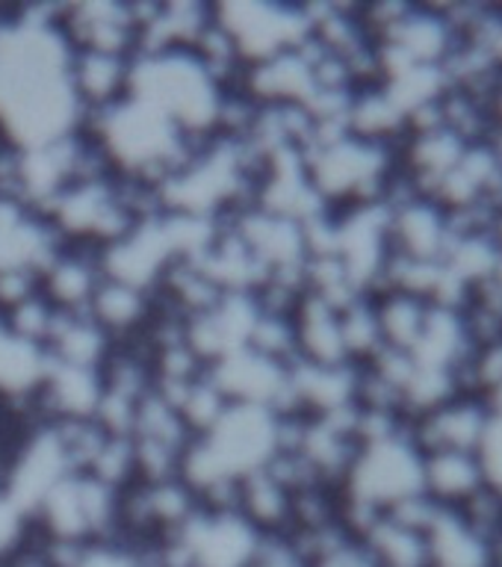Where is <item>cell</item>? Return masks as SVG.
<instances>
[{"label": "cell", "mask_w": 502, "mask_h": 567, "mask_svg": "<svg viewBox=\"0 0 502 567\" xmlns=\"http://www.w3.org/2000/svg\"><path fill=\"white\" fill-rule=\"evenodd\" d=\"M131 95L160 110L189 136H213L222 89L189 51L133 56Z\"/></svg>", "instance_id": "1"}, {"label": "cell", "mask_w": 502, "mask_h": 567, "mask_svg": "<svg viewBox=\"0 0 502 567\" xmlns=\"http://www.w3.org/2000/svg\"><path fill=\"white\" fill-rule=\"evenodd\" d=\"M420 491H423V452L408 437V425L397 437L363 443L340 485V494L381 514Z\"/></svg>", "instance_id": "2"}, {"label": "cell", "mask_w": 502, "mask_h": 567, "mask_svg": "<svg viewBox=\"0 0 502 567\" xmlns=\"http://www.w3.org/2000/svg\"><path fill=\"white\" fill-rule=\"evenodd\" d=\"M213 12L246 65L299 48L310 35L305 0H213Z\"/></svg>", "instance_id": "3"}, {"label": "cell", "mask_w": 502, "mask_h": 567, "mask_svg": "<svg viewBox=\"0 0 502 567\" xmlns=\"http://www.w3.org/2000/svg\"><path fill=\"white\" fill-rule=\"evenodd\" d=\"M60 33L71 51L136 56L140 27L133 0H74L62 3Z\"/></svg>", "instance_id": "4"}, {"label": "cell", "mask_w": 502, "mask_h": 567, "mask_svg": "<svg viewBox=\"0 0 502 567\" xmlns=\"http://www.w3.org/2000/svg\"><path fill=\"white\" fill-rule=\"evenodd\" d=\"M488 425H491V408L485 399L473 396V393H459L426 414L411 416L408 437L423 455L441 450L479 452Z\"/></svg>", "instance_id": "5"}, {"label": "cell", "mask_w": 502, "mask_h": 567, "mask_svg": "<svg viewBox=\"0 0 502 567\" xmlns=\"http://www.w3.org/2000/svg\"><path fill=\"white\" fill-rule=\"evenodd\" d=\"M131 56L98 51H71L65 80L80 115H98L122 104L131 95Z\"/></svg>", "instance_id": "6"}, {"label": "cell", "mask_w": 502, "mask_h": 567, "mask_svg": "<svg viewBox=\"0 0 502 567\" xmlns=\"http://www.w3.org/2000/svg\"><path fill=\"white\" fill-rule=\"evenodd\" d=\"M237 89L260 106L308 104L317 92L308 48L299 44V48L275 53L266 60L248 62Z\"/></svg>", "instance_id": "7"}, {"label": "cell", "mask_w": 502, "mask_h": 567, "mask_svg": "<svg viewBox=\"0 0 502 567\" xmlns=\"http://www.w3.org/2000/svg\"><path fill=\"white\" fill-rule=\"evenodd\" d=\"M390 221V251L408 260H426V264H443L447 246H450V221L441 204L417 195L408 202L388 207Z\"/></svg>", "instance_id": "8"}, {"label": "cell", "mask_w": 502, "mask_h": 567, "mask_svg": "<svg viewBox=\"0 0 502 567\" xmlns=\"http://www.w3.org/2000/svg\"><path fill=\"white\" fill-rule=\"evenodd\" d=\"M160 219L145 221V225L133 230L131 237H124L122 243H115V246L101 251V272H104V278L154 292L163 269L175 260Z\"/></svg>", "instance_id": "9"}, {"label": "cell", "mask_w": 502, "mask_h": 567, "mask_svg": "<svg viewBox=\"0 0 502 567\" xmlns=\"http://www.w3.org/2000/svg\"><path fill=\"white\" fill-rule=\"evenodd\" d=\"M101 278L98 248L62 246L39 272V290L60 313H86Z\"/></svg>", "instance_id": "10"}, {"label": "cell", "mask_w": 502, "mask_h": 567, "mask_svg": "<svg viewBox=\"0 0 502 567\" xmlns=\"http://www.w3.org/2000/svg\"><path fill=\"white\" fill-rule=\"evenodd\" d=\"M151 296H154L157 308L168 310V313H175L181 319H189L216 308L225 292L219 290V284L213 281L198 260H193V257H175L163 269Z\"/></svg>", "instance_id": "11"}, {"label": "cell", "mask_w": 502, "mask_h": 567, "mask_svg": "<svg viewBox=\"0 0 502 567\" xmlns=\"http://www.w3.org/2000/svg\"><path fill=\"white\" fill-rule=\"evenodd\" d=\"M86 313L113 337V343H124L145 331L154 313V296L131 284L101 278Z\"/></svg>", "instance_id": "12"}, {"label": "cell", "mask_w": 502, "mask_h": 567, "mask_svg": "<svg viewBox=\"0 0 502 567\" xmlns=\"http://www.w3.org/2000/svg\"><path fill=\"white\" fill-rule=\"evenodd\" d=\"M48 370H51L48 352L12 334L7 322L0 319V402L9 411H21L30 405Z\"/></svg>", "instance_id": "13"}, {"label": "cell", "mask_w": 502, "mask_h": 567, "mask_svg": "<svg viewBox=\"0 0 502 567\" xmlns=\"http://www.w3.org/2000/svg\"><path fill=\"white\" fill-rule=\"evenodd\" d=\"M485 485V470L477 452L441 450L423 455V494L432 496L441 508L455 512Z\"/></svg>", "instance_id": "14"}, {"label": "cell", "mask_w": 502, "mask_h": 567, "mask_svg": "<svg viewBox=\"0 0 502 567\" xmlns=\"http://www.w3.org/2000/svg\"><path fill=\"white\" fill-rule=\"evenodd\" d=\"M293 328H296L299 361L319 363V367L349 363L344 349V334H340V310L337 308L305 292L299 308L293 313Z\"/></svg>", "instance_id": "15"}, {"label": "cell", "mask_w": 502, "mask_h": 567, "mask_svg": "<svg viewBox=\"0 0 502 567\" xmlns=\"http://www.w3.org/2000/svg\"><path fill=\"white\" fill-rule=\"evenodd\" d=\"M113 337L89 313H60L44 352L53 363L101 372L106 354L113 352Z\"/></svg>", "instance_id": "16"}, {"label": "cell", "mask_w": 502, "mask_h": 567, "mask_svg": "<svg viewBox=\"0 0 502 567\" xmlns=\"http://www.w3.org/2000/svg\"><path fill=\"white\" fill-rule=\"evenodd\" d=\"M237 514L257 535H287L290 532L293 494L269 470L257 467L239 478Z\"/></svg>", "instance_id": "17"}, {"label": "cell", "mask_w": 502, "mask_h": 567, "mask_svg": "<svg viewBox=\"0 0 502 567\" xmlns=\"http://www.w3.org/2000/svg\"><path fill=\"white\" fill-rule=\"evenodd\" d=\"M406 110L393 101L385 86L355 89L346 113V131L355 140L376 142V145H393L406 140Z\"/></svg>", "instance_id": "18"}, {"label": "cell", "mask_w": 502, "mask_h": 567, "mask_svg": "<svg viewBox=\"0 0 502 567\" xmlns=\"http://www.w3.org/2000/svg\"><path fill=\"white\" fill-rule=\"evenodd\" d=\"M426 540H429V567H494L491 540L470 529L461 520V514L452 508L438 514Z\"/></svg>", "instance_id": "19"}, {"label": "cell", "mask_w": 502, "mask_h": 567, "mask_svg": "<svg viewBox=\"0 0 502 567\" xmlns=\"http://www.w3.org/2000/svg\"><path fill=\"white\" fill-rule=\"evenodd\" d=\"M376 305V317H379L381 340L388 349H399V352H414L420 337H423L426 319L432 305L423 299H417L411 292L399 290H381L372 296Z\"/></svg>", "instance_id": "20"}, {"label": "cell", "mask_w": 502, "mask_h": 567, "mask_svg": "<svg viewBox=\"0 0 502 567\" xmlns=\"http://www.w3.org/2000/svg\"><path fill=\"white\" fill-rule=\"evenodd\" d=\"M361 540L379 567H429V540L423 532L408 529L385 514Z\"/></svg>", "instance_id": "21"}, {"label": "cell", "mask_w": 502, "mask_h": 567, "mask_svg": "<svg viewBox=\"0 0 502 567\" xmlns=\"http://www.w3.org/2000/svg\"><path fill=\"white\" fill-rule=\"evenodd\" d=\"M136 441H154L175 446V450H186L193 443V434L186 429L184 416L177 411L172 399L151 388L136 405V420H133V434Z\"/></svg>", "instance_id": "22"}, {"label": "cell", "mask_w": 502, "mask_h": 567, "mask_svg": "<svg viewBox=\"0 0 502 567\" xmlns=\"http://www.w3.org/2000/svg\"><path fill=\"white\" fill-rule=\"evenodd\" d=\"M189 53H193L195 62L207 71V78H211L222 92H225V89H237L239 78H243V71H246V60H243V53H239L237 42H234V35L216 21V12H213L211 27L198 35V42L193 44V51Z\"/></svg>", "instance_id": "23"}, {"label": "cell", "mask_w": 502, "mask_h": 567, "mask_svg": "<svg viewBox=\"0 0 502 567\" xmlns=\"http://www.w3.org/2000/svg\"><path fill=\"white\" fill-rule=\"evenodd\" d=\"M340 334H344L346 358L355 367H361V363H367L385 349L372 296H361V299L349 301L346 308H340Z\"/></svg>", "instance_id": "24"}, {"label": "cell", "mask_w": 502, "mask_h": 567, "mask_svg": "<svg viewBox=\"0 0 502 567\" xmlns=\"http://www.w3.org/2000/svg\"><path fill=\"white\" fill-rule=\"evenodd\" d=\"M175 405L177 411H181V416H184L189 434H193V437H204V434H211L213 429L219 425V420L225 416L230 402L225 399V393L213 384L211 375L204 372L202 379L193 381V384L175 399Z\"/></svg>", "instance_id": "25"}, {"label": "cell", "mask_w": 502, "mask_h": 567, "mask_svg": "<svg viewBox=\"0 0 502 567\" xmlns=\"http://www.w3.org/2000/svg\"><path fill=\"white\" fill-rule=\"evenodd\" d=\"M246 349L257 352L260 358L281 367H293L299 361V349H296V328H293V317H273V313H260L252 331H248Z\"/></svg>", "instance_id": "26"}, {"label": "cell", "mask_w": 502, "mask_h": 567, "mask_svg": "<svg viewBox=\"0 0 502 567\" xmlns=\"http://www.w3.org/2000/svg\"><path fill=\"white\" fill-rule=\"evenodd\" d=\"M83 476H92L101 485L113 487L122 494L124 487L136 482V455H133V437H119V434H106L95 461L89 464Z\"/></svg>", "instance_id": "27"}, {"label": "cell", "mask_w": 502, "mask_h": 567, "mask_svg": "<svg viewBox=\"0 0 502 567\" xmlns=\"http://www.w3.org/2000/svg\"><path fill=\"white\" fill-rule=\"evenodd\" d=\"M57 317H60V310L53 308L51 301L39 292V296L27 299L24 305H18V308H12L0 319L7 322V328L12 334L27 340V343L39 346V349H44L48 340H51L53 326H57Z\"/></svg>", "instance_id": "28"}, {"label": "cell", "mask_w": 502, "mask_h": 567, "mask_svg": "<svg viewBox=\"0 0 502 567\" xmlns=\"http://www.w3.org/2000/svg\"><path fill=\"white\" fill-rule=\"evenodd\" d=\"M39 292H42L39 290V272L33 266H3L0 269V317Z\"/></svg>", "instance_id": "29"}, {"label": "cell", "mask_w": 502, "mask_h": 567, "mask_svg": "<svg viewBox=\"0 0 502 567\" xmlns=\"http://www.w3.org/2000/svg\"><path fill=\"white\" fill-rule=\"evenodd\" d=\"M248 567H310L290 535H260Z\"/></svg>", "instance_id": "30"}, {"label": "cell", "mask_w": 502, "mask_h": 567, "mask_svg": "<svg viewBox=\"0 0 502 567\" xmlns=\"http://www.w3.org/2000/svg\"><path fill=\"white\" fill-rule=\"evenodd\" d=\"M477 455L482 470H485L488 487H494L502 494V416L491 414V425H488L485 441H482Z\"/></svg>", "instance_id": "31"}, {"label": "cell", "mask_w": 502, "mask_h": 567, "mask_svg": "<svg viewBox=\"0 0 502 567\" xmlns=\"http://www.w3.org/2000/svg\"><path fill=\"white\" fill-rule=\"evenodd\" d=\"M310 567H379L372 561L370 549L363 547V540L346 538L335 549H328L326 556H319Z\"/></svg>", "instance_id": "32"}, {"label": "cell", "mask_w": 502, "mask_h": 567, "mask_svg": "<svg viewBox=\"0 0 502 567\" xmlns=\"http://www.w3.org/2000/svg\"><path fill=\"white\" fill-rule=\"evenodd\" d=\"M488 106H491V115H494L496 127H500L502 124V74H500V80H496V86H494V92H491V97H488Z\"/></svg>", "instance_id": "33"}, {"label": "cell", "mask_w": 502, "mask_h": 567, "mask_svg": "<svg viewBox=\"0 0 502 567\" xmlns=\"http://www.w3.org/2000/svg\"><path fill=\"white\" fill-rule=\"evenodd\" d=\"M491 148H494L496 157L502 159V124L494 131V136H491Z\"/></svg>", "instance_id": "34"}]
</instances>
